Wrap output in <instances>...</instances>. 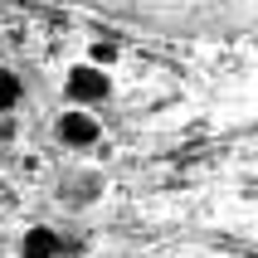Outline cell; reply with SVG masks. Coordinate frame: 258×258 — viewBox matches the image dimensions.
<instances>
[{"mask_svg": "<svg viewBox=\"0 0 258 258\" xmlns=\"http://www.w3.org/2000/svg\"><path fill=\"white\" fill-rule=\"evenodd\" d=\"M54 137L69 146V151H88V146L102 137V122H98L93 112H83V107H69V112H58Z\"/></svg>", "mask_w": 258, "mask_h": 258, "instance_id": "2", "label": "cell"}, {"mask_svg": "<svg viewBox=\"0 0 258 258\" xmlns=\"http://www.w3.org/2000/svg\"><path fill=\"white\" fill-rule=\"evenodd\" d=\"M63 98H69V107H102V102L112 98V73L98 69V63H73L69 73H63Z\"/></svg>", "mask_w": 258, "mask_h": 258, "instance_id": "1", "label": "cell"}, {"mask_svg": "<svg viewBox=\"0 0 258 258\" xmlns=\"http://www.w3.org/2000/svg\"><path fill=\"white\" fill-rule=\"evenodd\" d=\"M20 102H25V78L0 63V112H15Z\"/></svg>", "mask_w": 258, "mask_h": 258, "instance_id": "4", "label": "cell"}, {"mask_svg": "<svg viewBox=\"0 0 258 258\" xmlns=\"http://www.w3.org/2000/svg\"><path fill=\"white\" fill-rule=\"evenodd\" d=\"M20 258H63V239L54 229H44V224H34L20 239Z\"/></svg>", "mask_w": 258, "mask_h": 258, "instance_id": "3", "label": "cell"}, {"mask_svg": "<svg viewBox=\"0 0 258 258\" xmlns=\"http://www.w3.org/2000/svg\"><path fill=\"white\" fill-rule=\"evenodd\" d=\"M88 63H98V69L112 73V63H117V44H112V39H93V44H88Z\"/></svg>", "mask_w": 258, "mask_h": 258, "instance_id": "5", "label": "cell"}]
</instances>
